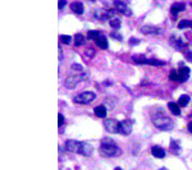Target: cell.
<instances>
[{"label": "cell", "instance_id": "obj_1", "mask_svg": "<svg viewBox=\"0 0 192 170\" xmlns=\"http://www.w3.org/2000/svg\"><path fill=\"white\" fill-rule=\"evenodd\" d=\"M65 150L73 154H80L83 156H90L94 151V147L88 142H80V141L68 139L65 142Z\"/></svg>", "mask_w": 192, "mask_h": 170}, {"label": "cell", "instance_id": "obj_2", "mask_svg": "<svg viewBox=\"0 0 192 170\" xmlns=\"http://www.w3.org/2000/svg\"><path fill=\"white\" fill-rule=\"evenodd\" d=\"M100 152L105 157H114L121 154V150L112 138H104L100 145Z\"/></svg>", "mask_w": 192, "mask_h": 170}, {"label": "cell", "instance_id": "obj_3", "mask_svg": "<svg viewBox=\"0 0 192 170\" xmlns=\"http://www.w3.org/2000/svg\"><path fill=\"white\" fill-rule=\"evenodd\" d=\"M152 123L156 128H159L161 130H170L174 127V123L170 118H168L165 115H156L152 118Z\"/></svg>", "mask_w": 192, "mask_h": 170}, {"label": "cell", "instance_id": "obj_4", "mask_svg": "<svg viewBox=\"0 0 192 170\" xmlns=\"http://www.w3.org/2000/svg\"><path fill=\"white\" fill-rule=\"evenodd\" d=\"M95 97H96V95H95L94 92L85 91V92H81L80 95H77L73 98V101L76 104H90L92 100H95Z\"/></svg>", "mask_w": 192, "mask_h": 170}, {"label": "cell", "instance_id": "obj_5", "mask_svg": "<svg viewBox=\"0 0 192 170\" xmlns=\"http://www.w3.org/2000/svg\"><path fill=\"white\" fill-rule=\"evenodd\" d=\"M86 78V74H74V75H69V77L65 78L64 81V86L67 88H74L77 87V84H78L81 81H83Z\"/></svg>", "mask_w": 192, "mask_h": 170}, {"label": "cell", "instance_id": "obj_6", "mask_svg": "<svg viewBox=\"0 0 192 170\" xmlns=\"http://www.w3.org/2000/svg\"><path fill=\"white\" fill-rule=\"evenodd\" d=\"M119 124H121V122L115 119H108L104 122V127L109 133H119Z\"/></svg>", "mask_w": 192, "mask_h": 170}, {"label": "cell", "instance_id": "obj_7", "mask_svg": "<svg viewBox=\"0 0 192 170\" xmlns=\"http://www.w3.org/2000/svg\"><path fill=\"white\" fill-rule=\"evenodd\" d=\"M114 13H115V10H101V9H99V10L95 12V17L104 22V21L110 19V18L114 16Z\"/></svg>", "mask_w": 192, "mask_h": 170}, {"label": "cell", "instance_id": "obj_8", "mask_svg": "<svg viewBox=\"0 0 192 170\" xmlns=\"http://www.w3.org/2000/svg\"><path fill=\"white\" fill-rule=\"evenodd\" d=\"M132 132V123L129 120H123L119 124V133L123 136H128Z\"/></svg>", "mask_w": 192, "mask_h": 170}, {"label": "cell", "instance_id": "obj_9", "mask_svg": "<svg viewBox=\"0 0 192 170\" xmlns=\"http://www.w3.org/2000/svg\"><path fill=\"white\" fill-rule=\"evenodd\" d=\"M133 60L136 61L137 64H148V65H164V61L160 60H155V59H143V58H133Z\"/></svg>", "mask_w": 192, "mask_h": 170}, {"label": "cell", "instance_id": "obj_10", "mask_svg": "<svg viewBox=\"0 0 192 170\" xmlns=\"http://www.w3.org/2000/svg\"><path fill=\"white\" fill-rule=\"evenodd\" d=\"M114 7L119 13H123L126 16H131V9L128 8V5L123 1H114Z\"/></svg>", "mask_w": 192, "mask_h": 170}, {"label": "cell", "instance_id": "obj_11", "mask_svg": "<svg viewBox=\"0 0 192 170\" xmlns=\"http://www.w3.org/2000/svg\"><path fill=\"white\" fill-rule=\"evenodd\" d=\"M177 73H178V82H184L190 77V68L182 67Z\"/></svg>", "mask_w": 192, "mask_h": 170}, {"label": "cell", "instance_id": "obj_12", "mask_svg": "<svg viewBox=\"0 0 192 170\" xmlns=\"http://www.w3.org/2000/svg\"><path fill=\"white\" fill-rule=\"evenodd\" d=\"M141 32L145 35H159L160 30L158 27H154V26H143L141 28Z\"/></svg>", "mask_w": 192, "mask_h": 170}, {"label": "cell", "instance_id": "obj_13", "mask_svg": "<svg viewBox=\"0 0 192 170\" xmlns=\"http://www.w3.org/2000/svg\"><path fill=\"white\" fill-rule=\"evenodd\" d=\"M151 154H152L154 157H158V159H163L165 156V151L161 147H159V146H154V147L151 148Z\"/></svg>", "mask_w": 192, "mask_h": 170}, {"label": "cell", "instance_id": "obj_14", "mask_svg": "<svg viewBox=\"0 0 192 170\" xmlns=\"http://www.w3.org/2000/svg\"><path fill=\"white\" fill-rule=\"evenodd\" d=\"M70 9H72V10H73L74 13H77V14H82L83 10H85L83 4L81 3V1H74V3H72V4H70Z\"/></svg>", "mask_w": 192, "mask_h": 170}, {"label": "cell", "instance_id": "obj_15", "mask_svg": "<svg viewBox=\"0 0 192 170\" xmlns=\"http://www.w3.org/2000/svg\"><path fill=\"white\" fill-rule=\"evenodd\" d=\"M184 8H186L184 3H174V4L172 5L170 10H172V13L176 16L177 13H179V12H182V10H184Z\"/></svg>", "mask_w": 192, "mask_h": 170}, {"label": "cell", "instance_id": "obj_16", "mask_svg": "<svg viewBox=\"0 0 192 170\" xmlns=\"http://www.w3.org/2000/svg\"><path fill=\"white\" fill-rule=\"evenodd\" d=\"M172 44H173V46H174L176 49H178V50H182V49L186 48V44H184V42L182 41L181 39H177V37H174V36L172 37Z\"/></svg>", "mask_w": 192, "mask_h": 170}, {"label": "cell", "instance_id": "obj_17", "mask_svg": "<svg viewBox=\"0 0 192 170\" xmlns=\"http://www.w3.org/2000/svg\"><path fill=\"white\" fill-rule=\"evenodd\" d=\"M94 111H95V115L99 116V118H105V116H106V107L103 106V105L96 106Z\"/></svg>", "mask_w": 192, "mask_h": 170}, {"label": "cell", "instance_id": "obj_18", "mask_svg": "<svg viewBox=\"0 0 192 170\" xmlns=\"http://www.w3.org/2000/svg\"><path fill=\"white\" fill-rule=\"evenodd\" d=\"M95 42L100 49H108V39L105 36H100Z\"/></svg>", "mask_w": 192, "mask_h": 170}, {"label": "cell", "instance_id": "obj_19", "mask_svg": "<svg viewBox=\"0 0 192 170\" xmlns=\"http://www.w3.org/2000/svg\"><path fill=\"white\" fill-rule=\"evenodd\" d=\"M168 106H169L170 111H172L174 115H179V114H181V110H179V105H178V104H176V102H169V104H168Z\"/></svg>", "mask_w": 192, "mask_h": 170}, {"label": "cell", "instance_id": "obj_20", "mask_svg": "<svg viewBox=\"0 0 192 170\" xmlns=\"http://www.w3.org/2000/svg\"><path fill=\"white\" fill-rule=\"evenodd\" d=\"M188 102H190V96H188V95H182V96L178 98V102H177V104H178L179 106L184 107Z\"/></svg>", "mask_w": 192, "mask_h": 170}, {"label": "cell", "instance_id": "obj_21", "mask_svg": "<svg viewBox=\"0 0 192 170\" xmlns=\"http://www.w3.org/2000/svg\"><path fill=\"white\" fill-rule=\"evenodd\" d=\"M178 28L179 30H183V28H192V21H188V19H182L178 25Z\"/></svg>", "mask_w": 192, "mask_h": 170}, {"label": "cell", "instance_id": "obj_22", "mask_svg": "<svg viewBox=\"0 0 192 170\" xmlns=\"http://www.w3.org/2000/svg\"><path fill=\"white\" fill-rule=\"evenodd\" d=\"M85 42V36L83 35H81V34H77L74 36V44L76 46H81Z\"/></svg>", "mask_w": 192, "mask_h": 170}, {"label": "cell", "instance_id": "obj_23", "mask_svg": "<svg viewBox=\"0 0 192 170\" xmlns=\"http://www.w3.org/2000/svg\"><path fill=\"white\" fill-rule=\"evenodd\" d=\"M87 36H88V39H91V40H95V41H96V40H98V39H99V37L101 36V35L99 34V31H90Z\"/></svg>", "mask_w": 192, "mask_h": 170}, {"label": "cell", "instance_id": "obj_24", "mask_svg": "<svg viewBox=\"0 0 192 170\" xmlns=\"http://www.w3.org/2000/svg\"><path fill=\"white\" fill-rule=\"evenodd\" d=\"M59 40L63 42V44H65V45H68V44H70V41H72V37L70 36H68V35H62L60 37H59Z\"/></svg>", "mask_w": 192, "mask_h": 170}, {"label": "cell", "instance_id": "obj_25", "mask_svg": "<svg viewBox=\"0 0 192 170\" xmlns=\"http://www.w3.org/2000/svg\"><path fill=\"white\" fill-rule=\"evenodd\" d=\"M109 23H110V26H112L113 28H119V27H121V21L117 19V18H113V19L110 21Z\"/></svg>", "mask_w": 192, "mask_h": 170}, {"label": "cell", "instance_id": "obj_26", "mask_svg": "<svg viewBox=\"0 0 192 170\" xmlns=\"http://www.w3.org/2000/svg\"><path fill=\"white\" fill-rule=\"evenodd\" d=\"M169 77H170V79H173V81H178V73H177L176 70H173Z\"/></svg>", "mask_w": 192, "mask_h": 170}, {"label": "cell", "instance_id": "obj_27", "mask_svg": "<svg viewBox=\"0 0 192 170\" xmlns=\"http://www.w3.org/2000/svg\"><path fill=\"white\" fill-rule=\"evenodd\" d=\"M63 123H64V116L62 115V114H59L58 115V125H63Z\"/></svg>", "mask_w": 192, "mask_h": 170}, {"label": "cell", "instance_id": "obj_28", "mask_svg": "<svg viewBox=\"0 0 192 170\" xmlns=\"http://www.w3.org/2000/svg\"><path fill=\"white\" fill-rule=\"evenodd\" d=\"M72 69H77V70H81V72H83V68L81 67V65H78V64H73V65H72Z\"/></svg>", "mask_w": 192, "mask_h": 170}, {"label": "cell", "instance_id": "obj_29", "mask_svg": "<svg viewBox=\"0 0 192 170\" xmlns=\"http://www.w3.org/2000/svg\"><path fill=\"white\" fill-rule=\"evenodd\" d=\"M186 56H187V58H188V59L192 61V48H190V49H188V51L186 53Z\"/></svg>", "mask_w": 192, "mask_h": 170}, {"label": "cell", "instance_id": "obj_30", "mask_svg": "<svg viewBox=\"0 0 192 170\" xmlns=\"http://www.w3.org/2000/svg\"><path fill=\"white\" fill-rule=\"evenodd\" d=\"M65 4H67V1H59L58 7H59V9H63V8L65 7Z\"/></svg>", "mask_w": 192, "mask_h": 170}, {"label": "cell", "instance_id": "obj_31", "mask_svg": "<svg viewBox=\"0 0 192 170\" xmlns=\"http://www.w3.org/2000/svg\"><path fill=\"white\" fill-rule=\"evenodd\" d=\"M112 37H114V39H118V40H122V36L121 35H117V34H112Z\"/></svg>", "mask_w": 192, "mask_h": 170}, {"label": "cell", "instance_id": "obj_32", "mask_svg": "<svg viewBox=\"0 0 192 170\" xmlns=\"http://www.w3.org/2000/svg\"><path fill=\"white\" fill-rule=\"evenodd\" d=\"M131 44H132V45L140 44V40H136V39H131Z\"/></svg>", "mask_w": 192, "mask_h": 170}, {"label": "cell", "instance_id": "obj_33", "mask_svg": "<svg viewBox=\"0 0 192 170\" xmlns=\"http://www.w3.org/2000/svg\"><path fill=\"white\" fill-rule=\"evenodd\" d=\"M188 130H190V133H192V122L188 124Z\"/></svg>", "mask_w": 192, "mask_h": 170}, {"label": "cell", "instance_id": "obj_34", "mask_svg": "<svg viewBox=\"0 0 192 170\" xmlns=\"http://www.w3.org/2000/svg\"><path fill=\"white\" fill-rule=\"evenodd\" d=\"M114 170H122V169H121V168H115Z\"/></svg>", "mask_w": 192, "mask_h": 170}, {"label": "cell", "instance_id": "obj_35", "mask_svg": "<svg viewBox=\"0 0 192 170\" xmlns=\"http://www.w3.org/2000/svg\"><path fill=\"white\" fill-rule=\"evenodd\" d=\"M159 170H168V169H165V168H161V169H159Z\"/></svg>", "mask_w": 192, "mask_h": 170}]
</instances>
